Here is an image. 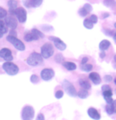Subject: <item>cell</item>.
<instances>
[{"label":"cell","instance_id":"1","mask_svg":"<svg viewBox=\"0 0 116 120\" xmlns=\"http://www.w3.org/2000/svg\"><path fill=\"white\" fill-rule=\"evenodd\" d=\"M26 63L30 66H38L43 63V57L41 54H39L36 52H32L26 60Z\"/></svg>","mask_w":116,"mask_h":120},{"label":"cell","instance_id":"2","mask_svg":"<svg viewBox=\"0 0 116 120\" xmlns=\"http://www.w3.org/2000/svg\"><path fill=\"white\" fill-rule=\"evenodd\" d=\"M3 68L10 76H15L19 72V68L15 64L11 61H7L3 64Z\"/></svg>","mask_w":116,"mask_h":120},{"label":"cell","instance_id":"3","mask_svg":"<svg viewBox=\"0 0 116 120\" xmlns=\"http://www.w3.org/2000/svg\"><path fill=\"white\" fill-rule=\"evenodd\" d=\"M54 49L51 43H45L41 46V54L42 57L45 59H48L53 55Z\"/></svg>","mask_w":116,"mask_h":120},{"label":"cell","instance_id":"4","mask_svg":"<svg viewBox=\"0 0 116 120\" xmlns=\"http://www.w3.org/2000/svg\"><path fill=\"white\" fill-rule=\"evenodd\" d=\"M10 13L11 15H14L17 17L18 20L21 23H24L26 21V18H27V14L26 11L24 8L22 7H18L16 10L14 11H10Z\"/></svg>","mask_w":116,"mask_h":120},{"label":"cell","instance_id":"5","mask_svg":"<svg viewBox=\"0 0 116 120\" xmlns=\"http://www.w3.org/2000/svg\"><path fill=\"white\" fill-rule=\"evenodd\" d=\"M7 40L10 42V43H11L14 46H15V48L16 49L19 50V51H24V50L26 49V46H25V45H24V43L21 40L18 39L16 37L9 35L7 37Z\"/></svg>","mask_w":116,"mask_h":120},{"label":"cell","instance_id":"6","mask_svg":"<svg viewBox=\"0 0 116 120\" xmlns=\"http://www.w3.org/2000/svg\"><path fill=\"white\" fill-rule=\"evenodd\" d=\"M34 117V110L31 106H26L22 111V120H33Z\"/></svg>","mask_w":116,"mask_h":120},{"label":"cell","instance_id":"7","mask_svg":"<svg viewBox=\"0 0 116 120\" xmlns=\"http://www.w3.org/2000/svg\"><path fill=\"white\" fill-rule=\"evenodd\" d=\"M62 85H63V87H64V91H66V93L68 95H70V96H72V97H76L77 95V92H76V88H75V87L73 86L72 83H70L68 80H64L63 81Z\"/></svg>","mask_w":116,"mask_h":120},{"label":"cell","instance_id":"8","mask_svg":"<svg viewBox=\"0 0 116 120\" xmlns=\"http://www.w3.org/2000/svg\"><path fill=\"white\" fill-rule=\"evenodd\" d=\"M55 75L54 71L52 68H44L41 72V77L45 81H49L53 78Z\"/></svg>","mask_w":116,"mask_h":120},{"label":"cell","instance_id":"9","mask_svg":"<svg viewBox=\"0 0 116 120\" xmlns=\"http://www.w3.org/2000/svg\"><path fill=\"white\" fill-rule=\"evenodd\" d=\"M49 40L52 41L54 43V45L57 49L60 50V51H64L66 49V45L63 41H61L60 38H56V37H49Z\"/></svg>","mask_w":116,"mask_h":120},{"label":"cell","instance_id":"10","mask_svg":"<svg viewBox=\"0 0 116 120\" xmlns=\"http://www.w3.org/2000/svg\"><path fill=\"white\" fill-rule=\"evenodd\" d=\"M0 57L4 59L7 61H11L13 60L11 50L7 48H3L0 50Z\"/></svg>","mask_w":116,"mask_h":120},{"label":"cell","instance_id":"11","mask_svg":"<svg viewBox=\"0 0 116 120\" xmlns=\"http://www.w3.org/2000/svg\"><path fill=\"white\" fill-rule=\"evenodd\" d=\"M5 23L7 24V27L11 28V30H15V28L18 26L17 20H16L14 17H11V16H8V17H6Z\"/></svg>","mask_w":116,"mask_h":120},{"label":"cell","instance_id":"12","mask_svg":"<svg viewBox=\"0 0 116 120\" xmlns=\"http://www.w3.org/2000/svg\"><path fill=\"white\" fill-rule=\"evenodd\" d=\"M87 114H88L89 117L91 118L92 119L95 120H99L100 119V114L98 112L96 109L94 107H90L87 110Z\"/></svg>","mask_w":116,"mask_h":120},{"label":"cell","instance_id":"13","mask_svg":"<svg viewBox=\"0 0 116 120\" xmlns=\"http://www.w3.org/2000/svg\"><path fill=\"white\" fill-rule=\"evenodd\" d=\"M89 79L92 81V83L95 85H98L101 83L100 76L97 72H91L89 75Z\"/></svg>","mask_w":116,"mask_h":120},{"label":"cell","instance_id":"14","mask_svg":"<svg viewBox=\"0 0 116 120\" xmlns=\"http://www.w3.org/2000/svg\"><path fill=\"white\" fill-rule=\"evenodd\" d=\"M103 98H104L106 102L107 103H112L114 102V100L112 99L113 92H112V91H111V89L108 91H103Z\"/></svg>","mask_w":116,"mask_h":120},{"label":"cell","instance_id":"15","mask_svg":"<svg viewBox=\"0 0 116 120\" xmlns=\"http://www.w3.org/2000/svg\"><path fill=\"white\" fill-rule=\"evenodd\" d=\"M63 66L68 71H73L76 68V64L73 62L70 61H64L63 62Z\"/></svg>","mask_w":116,"mask_h":120},{"label":"cell","instance_id":"16","mask_svg":"<svg viewBox=\"0 0 116 120\" xmlns=\"http://www.w3.org/2000/svg\"><path fill=\"white\" fill-rule=\"evenodd\" d=\"M110 45H111V42L108 40H103L99 43V49L101 51H105L110 47Z\"/></svg>","mask_w":116,"mask_h":120},{"label":"cell","instance_id":"17","mask_svg":"<svg viewBox=\"0 0 116 120\" xmlns=\"http://www.w3.org/2000/svg\"><path fill=\"white\" fill-rule=\"evenodd\" d=\"M79 84H80V86L82 87L83 89H85V90H89V89L91 88L90 83L86 80L80 79V80H79Z\"/></svg>","mask_w":116,"mask_h":120},{"label":"cell","instance_id":"18","mask_svg":"<svg viewBox=\"0 0 116 120\" xmlns=\"http://www.w3.org/2000/svg\"><path fill=\"white\" fill-rule=\"evenodd\" d=\"M24 39H25L26 41H36V40H38V38L34 35V34L30 32V33H26L24 36Z\"/></svg>","mask_w":116,"mask_h":120},{"label":"cell","instance_id":"19","mask_svg":"<svg viewBox=\"0 0 116 120\" xmlns=\"http://www.w3.org/2000/svg\"><path fill=\"white\" fill-rule=\"evenodd\" d=\"M18 4V2L17 0H9L7 3L8 7L10 8V11H14V10L17 9Z\"/></svg>","mask_w":116,"mask_h":120},{"label":"cell","instance_id":"20","mask_svg":"<svg viewBox=\"0 0 116 120\" xmlns=\"http://www.w3.org/2000/svg\"><path fill=\"white\" fill-rule=\"evenodd\" d=\"M80 68H81V70L84 71V72H90V71L92 70L93 66H92V64H87L86 63V64H81Z\"/></svg>","mask_w":116,"mask_h":120},{"label":"cell","instance_id":"21","mask_svg":"<svg viewBox=\"0 0 116 120\" xmlns=\"http://www.w3.org/2000/svg\"><path fill=\"white\" fill-rule=\"evenodd\" d=\"M106 111L109 115H112L113 113H115V109H114L113 103H107L106 106Z\"/></svg>","mask_w":116,"mask_h":120},{"label":"cell","instance_id":"22","mask_svg":"<svg viewBox=\"0 0 116 120\" xmlns=\"http://www.w3.org/2000/svg\"><path fill=\"white\" fill-rule=\"evenodd\" d=\"M77 95L80 99H86L88 96V91H87V90H85V89H82L77 93Z\"/></svg>","mask_w":116,"mask_h":120},{"label":"cell","instance_id":"23","mask_svg":"<svg viewBox=\"0 0 116 120\" xmlns=\"http://www.w3.org/2000/svg\"><path fill=\"white\" fill-rule=\"evenodd\" d=\"M8 31L7 30V26L5 23V22L3 21H0V32L2 34H7Z\"/></svg>","mask_w":116,"mask_h":120},{"label":"cell","instance_id":"24","mask_svg":"<svg viewBox=\"0 0 116 120\" xmlns=\"http://www.w3.org/2000/svg\"><path fill=\"white\" fill-rule=\"evenodd\" d=\"M83 26H84V27L87 28V29L91 30V29H92V28H93L94 24L91 22L90 19H85L84 21H83Z\"/></svg>","mask_w":116,"mask_h":120},{"label":"cell","instance_id":"25","mask_svg":"<svg viewBox=\"0 0 116 120\" xmlns=\"http://www.w3.org/2000/svg\"><path fill=\"white\" fill-rule=\"evenodd\" d=\"M31 32L37 37V38H38V39H39V38H43L45 37L43 33H41V32L39 31V30H37V29H33L31 30Z\"/></svg>","mask_w":116,"mask_h":120},{"label":"cell","instance_id":"26","mask_svg":"<svg viewBox=\"0 0 116 120\" xmlns=\"http://www.w3.org/2000/svg\"><path fill=\"white\" fill-rule=\"evenodd\" d=\"M43 0H31V7H39L41 5Z\"/></svg>","mask_w":116,"mask_h":120},{"label":"cell","instance_id":"27","mask_svg":"<svg viewBox=\"0 0 116 120\" xmlns=\"http://www.w3.org/2000/svg\"><path fill=\"white\" fill-rule=\"evenodd\" d=\"M103 4L107 7H111L115 5V2L114 0H104L103 1Z\"/></svg>","mask_w":116,"mask_h":120},{"label":"cell","instance_id":"28","mask_svg":"<svg viewBox=\"0 0 116 120\" xmlns=\"http://www.w3.org/2000/svg\"><path fill=\"white\" fill-rule=\"evenodd\" d=\"M88 13H89V12L87 11L84 7H82V8H80V9L79 10V15H80L81 17H85V16L87 15V14H88Z\"/></svg>","mask_w":116,"mask_h":120},{"label":"cell","instance_id":"29","mask_svg":"<svg viewBox=\"0 0 116 120\" xmlns=\"http://www.w3.org/2000/svg\"><path fill=\"white\" fill-rule=\"evenodd\" d=\"M55 60H56L57 63H62L63 60H64V56H63L60 53L56 54V56H55Z\"/></svg>","mask_w":116,"mask_h":120},{"label":"cell","instance_id":"30","mask_svg":"<svg viewBox=\"0 0 116 120\" xmlns=\"http://www.w3.org/2000/svg\"><path fill=\"white\" fill-rule=\"evenodd\" d=\"M30 81H31L33 84H37V83L39 81V78H38V76H37V75L34 74L30 76Z\"/></svg>","mask_w":116,"mask_h":120},{"label":"cell","instance_id":"31","mask_svg":"<svg viewBox=\"0 0 116 120\" xmlns=\"http://www.w3.org/2000/svg\"><path fill=\"white\" fill-rule=\"evenodd\" d=\"M63 96H64V91L61 90L56 91V93H55V97L56 99H61Z\"/></svg>","mask_w":116,"mask_h":120},{"label":"cell","instance_id":"32","mask_svg":"<svg viewBox=\"0 0 116 120\" xmlns=\"http://www.w3.org/2000/svg\"><path fill=\"white\" fill-rule=\"evenodd\" d=\"M7 16V12L3 7H0V18H6Z\"/></svg>","mask_w":116,"mask_h":120},{"label":"cell","instance_id":"33","mask_svg":"<svg viewBox=\"0 0 116 120\" xmlns=\"http://www.w3.org/2000/svg\"><path fill=\"white\" fill-rule=\"evenodd\" d=\"M89 19L91 20V22H92L93 24H95L97 22H98V18H97V16L96 15H91V17Z\"/></svg>","mask_w":116,"mask_h":120},{"label":"cell","instance_id":"34","mask_svg":"<svg viewBox=\"0 0 116 120\" xmlns=\"http://www.w3.org/2000/svg\"><path fill=\"white\" fill-rule=\"evenodd\" d=\"M83 7L85 8V9L87 10L88 12H91V11H92V7L90 5V4H88V3H86L84 6H83Z\"/></svg>","mask_w":116,"mask_h":120},{"label":"cell","instance_id":"35","mask_svg":"<svg viewBox=\"0 0 116 120\" xmlns=\"http://www.w3.org/2000/svg\"><path fill=\"white\" fill-rule=\"evenodd\" d=\"M104 80L106 81V82H107V83L111 82V81L112 80V76H109V75H107V76H104Z\"/></svg>","mask_w":116,"mask_h":120},{"label":"cell","instance_id":"36","mask_svg":"<svg viewBox=\"0 0 116 120\" xmlns=\"http://www.w3.org/2000/svg\"><path fill=\"white\" fill-rule=\"evenodd\" d=\"M102 90H103V91H108V90H111V87H110L109 85L104 84V85H103V86H102Z\"/></svg>","mask_w":116,"mask_h":120},{"label":"cell","instance_id":"37","mask_svg":"<svg viewBox=\"0 0 116 120\" xmlns=\"http://www.w3.org/2000/svg\"><path fill=\"white\" fill-rule=\"evenodd\" d=\"M23 3L27 7H31V0H23Z\"/></svg>","mask_w":116,"mask_h":120},{"label":"cell","instance_id":"38","mask_svg":"<svg viewBox=\"0 0 116 120\" xmlns=\"http://www.w3.org/2000/svg\"><path fill=\"white\" fill-rule=\"evenodd\" d=\"M36 120H45V116H44L43 114L40 113L39 115H37V117Z\"/></svg>","mask_w":116,"mask_h":120},{"label":"cell","instance_id":"39","mask_svg":"<svg viewBox=\"0 0 116 120\" xmlns=\"http://www.w3.org/2000/svg\"><path fill=\"white\" fill-rule=\"evenodd\" d=\"M87 60H88V58L87 57H83L82 59V60H81V64H86L87 62Z\"/></svg>","mask_w":116,"mask_h":120},{"label":"cell","instance_id":"40","mask_svg":"<svg viewBox=\"0 0 116 120\" xmlns=\"http://www.w3.org/2000/svg\"><path fill=\"white\" fill-rule=\"evenodd\" d=\"M10 35L14 36V37H16V35H17V34H16V32L15 31V30H12L11 31V33H10Z\"/></svg>","mask_w":116,"mask_h":120},{"label":"cell","instance_id":"41","mask_svg":"<svg viewBox=\"0 0 116 120\" xmlns=\"http://www.w3.org/2000/svg\"><path fill=\"white\" fill-rule=\"evenodd\" d=\"M99 56H100V57H101V58H104V57H105V56H106V54H105V52L103 51V52H100Z\"/></svg>","mask_w":116,"mask_h":120},{"label":"cell","instance_id":"42","mask_svg":"<svg viewBox=\"0 0 116 120\" xmlns=\"http://www.w3.org/2000/svg\"><path fill=\"white\" fill-rule=\"evenodd\" d=\"M113 106H114V109H115V112H116V100L113 102Z\"/></svg>","mask_w":116,"mask_h":120},{"label":"cell","instance_id":"43","mask_svg":"<svg viewBox=\"0 0 116 120\" xmlns=\"http://www.w3.org/2000/svg\"><path fill=\"white\" fill-rule=\"evenodd\" d=\"M109 16V14H107V13H105V14H103V18H107Z\"/></svg>","mask_w":116,"mask_h":120},{"label":"cell","instance_id":"44","mask_svg":"<svg viewBox=\"0 0 116 120\" xmlns=\"http://www.w3.org/2000/svg\"><path fill=\"white\" fill-rule=\"evenodd\" d=\"M114 40H115V43H116V33L114 34Z\"/></svg>","mask_w":116,"mask_h":120},{"label":"cell","instance_id":"45","mask_svg":"<svg viewBox=\"0 0 116 120\" xmlns=\"http://www.w3.org/2000/svg\"><path fill=\"white\" fill-rule=\"evenodd\" d=\"M3 34H2L1 32H0V38H3Z\"/></svg>","mask_w":116,"mask_h":120},{"label":"cell","instance_id":"46","mask_svg":"<svg viewBox=\"0 0 116 120\" xmlns=\"http://www.w3.org/2000/svg\"><path fill=\"white\" fill-rule=\"evenodd\" d=\"M115 62H116V54L115 55Z\"/></svg>","mask_w":116,"mask_h":120},{"label":"cell","instance_id":"47","mask_svg":"<svg viewBox=\"0 0 116 120\" xmlns=\"http://www.w3.org/2000/svg\"><path fill=\"white\" fill-rule=\"evenodd\" d=\"M115 85H116V78L115 79Z\"/></svg>","mask_w":116,"mask_h":120},{"label":"cell","instance_id":"48","mask_svg":"<svg viewBox=\"0 0 116 120\" xmlns=\"http://www.w3.org/2000/svg\"><path fill=\"white\" fill-rule=\"evenodd\" d=\"M115 27L116 28V22H115Z\"/></svg>","mask_w":116,"mask_h":120}]
</instances>
